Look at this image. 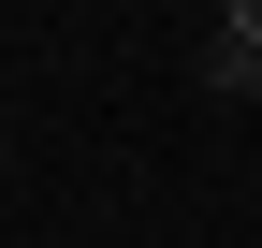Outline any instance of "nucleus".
Here are the masks:
<instances>
[{"label":"nucleus","mask_w":262,"mask_h":248,"mask_svg":"<svg viewBox=\"0 0 262 248\" xmlns=\"http://www.w3.org/2000/svg\"><path fill=\"white\" fill-rule=\"evenodd\" d=\"M204 88L219 102H262V44H204Z\"/></svg>","instance_id":"obj_1"},{"label":"nucleus","mask_w":262,"mask_h":248,"mask_svg":"<svg viewBox=\"0 0 262 248\" xmlns=\"http://www.w3.org/2000/svg\"><path fill=\"white\" fill-rule=\"evenodd\" d=\"M219 44H262V0H219Z\"/></svg>","instance_id":"obj_2"}]
</instances>
